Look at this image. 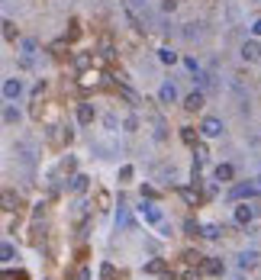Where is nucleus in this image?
I'll return each mask as SVG.
<instances>
[{"label":"nucleus","mask_w":261,"mask_h":280,"mask_svg":"<svg viewBox=\"0 0 261 280\" xmlns=\"http://www.w3.org/2000/svg\"><path fill=\"white\" fill-rule=\"evenodd\" d=\"M181 277H184V280H200V274H197V271H191V267H187V271H184Z\"/></svg>","instance_id":"obj_29"},{"label":"nucleus","mask_w":261,"mask_h":280,"mask_svg":"<svg viewBox=\"0 0 261 280\" xmlns=\"http://www.w3.org/2000/svg\"><path fill=\"white\" fill-rule=\"evenodd\" d=\"M158 100H161V103H174V100H177V87H174V81H164L161 87H158Z\"/></svg>","instance_id":"obj_7"},{"label":"nucleus","mask_w":261,"mask_h":280,"mask_svg":"<svg viewBox=\"0 0 261 280\" xmlns=\"http://www.w3.org/2000/svg\"><path fill=\"white\" fill-rule=\"evenodd\" d=\"M139 216L145 219V222H152V226H161V210H158V206H152V203H142L139 206Z\"/></svg>","instance_id":"obj_5"},{"label":"nucleus","mask_w":261,"mask_h":280,"mask_svg":"<svg viewBox=\"0 0 261 280\" xmlns=\"http://www.w3.org/2000/svg\"><path fill=\"white\" fill-rule=\"evenodd\" d=\"M120 180H133V167H129V164H126L123 171H120Z\"/></svg>","instance_id":"obj_28"},{"label":"nucleus","mask_w":261,"mask_h":280,"mask_svg":"<svg viewBox=\"0 0 261 280\" xmlns=\"http://www.w3.org/2000/svg\"><path fill=\"white\" fill-rule=\"evenodd\" d=\"M255 216H258L255 206H248V203H239V206H235V222H239V226H252Z\"/></svg>","instance_id":"obj_2"},{"label":"nucleus","mask_w":261,"mask_h":280,"mask_svg":"<svg viewBox=\"0 0 261 280\" xmlns=\"http://www.w3.org/2000/svg\"><path fill=\"white\" fill-rule=\"evenodd\" d=\"M78 123L81 126H90L94 123V106L90 103H78Z\"/></svg>","instance_id":"obj_8"},{"label":"nucleus","mask_w":261,"mask_h":280,"mask_svg":"<svg viewBox=\"0 0 261 280\" xmlns=\"http://www.w3.org/2000/svg\"><path fill=\"white\" fill-rule=\"evenodd\" d=\"M181 197H184V203H187V206H197V200H200L194 187H184V190H181Z\"/></svg>","instance_id":"obj_14"},{"label":"nucleus","mask_w":261,"mask_h":280,"mask_svg":"<svg viewBox=\"0 0 261 280\" xmlns=\"http://www.w3.org/2000/svg\"><path fill=\"white\" fill-rule=\"evenodd\" d=\"M4 210H16V197H13V190H4Z\"/></svg>","instance_id":"obj_18"},{"label":"nucleus","mask_w":261,"mask_h":280,"mask_svg":"<svg viewBox=\"0 0 261 280\" xmlns=\"http://www.w3.org/2000/svg\"><path fill=\"white\" fill-rule=\"evenodd\" d=\"M258 193H261L258 184H235V187L229 190V200H255Z\"/></svg>","instance_id":"obj_1"},{"label":"nucleus","mask_w":261,"mask_h":280,"mask_svg":"<svg viewBox=\"0 0 261 280\" xmlns=\"http://www.w3.org/2000/svg\"><path fill=\"white\" fill-rule=\"evenodd\" d=\"M252 32H255V35H261V16H258V20L252 23Z\"/></svg>","instance_id":"obj_33"},{"label":"nucleus","mask_w":261,"mask_h":280,"mask_svg":"<svg viewBox=\"0 0 261 280\" xmlns=\"http://www.w3.org/2000/svg\"><path fill=\"white\" fill-rule=\"evenodd\" d=\"M0 258H4V264H10V261L16 258V248L10 245V241H4V248H0Z\"/></svg>","instance_id":"obj_13"},{"label":"nucleus","mask_w":261,"mask_h":280,"mask_svg":"<svg viewBox=\"0 0 261 280\" xmlns=\"http://www.w3.org/2000/svg\"><path fill=\"white\" fill-rule=\"evenodd\" d=\"M136 126H139V123H136V116H129V119H126V132H136Z\"/></svg>","instance_id":"obj_31"},{"label":"nucleus","mask_w":261,"mask_h":280,"mask_svg":"<svg viewBox=\"0 0 261 280\" xmlns=\"http://www.w3.org/2000/svg\"><path fill=\"white\" fill-rule=\"evenodd\" d=\"M174 7H177V0H161V10H168V13H171Z\"/></svg>","instance_id":"obj_30"},{"label":"nucleus","mask_w":261,"mask_h":280,"mask_svg":"<svg viewBox=\"0 0 261 280\" xmlns=\"http://www.w3.org/2000/svg\"><path fill=\"white\" fill-rule=\"evenodd\" d=\"M100 274H103V280H113V277H116V274H113V267H110V264H103V267H100Z\"/></svg>","instance_id":"obj_26"},{"label":"nucleus","mask_w":261,"mask_h":280,"mask_svg":"<svg viewBox=\"0 0 261 280\" xmlns=\"http://www.w3.org/2000/svg\"><path fill=\"white\" fill-rule=\"evenodd\" d=\"M4 123H7V126L20 123V109H16V106H7V109H4Z\"/></svg>","instance_id":"obj_12"},{"label":"nucleus","mask_w":261,"mask_h":280,"mask_svg":"<svg viewBox=\"0 0 261 280\" xmlns=\"http://www.w3.org/2000/svg\"><path fill=\"white\" fill-rule=\"evenodd\" d=\"M181 139H184L187 145H194V142H197V132H194L191 126H184V129H181Z\"/></svg>","instance_id":"obj_19"},{"label":"nucleus","mask_w":261,"mask_h":280,"mask_svg":"<svg viewBox=\"0 0 261 280\" xmlns=\"http://www.w3.org/2000/svg\"><path fill=\"white\" fill-rule=\"evenodd\" d=\"M200 132H203L207 139H219L222 136V123H219L216 116H207L203 123H200Z\"/></svg>","instance_id":"obj_3"},{"label":"nucleus","mask_w":261,"mask_h":280,"mask_svg":"<svg viewBox=\"0 0 261 280\" xmlns=\"http://www.w3.org/2000/svg\"><path fill=\"white\" fill-rule=\"evenodd\" d=\"M145 271H152V274L164 271V261H158V258H155V261H148V264H145Z\"/></svg>","instance_id":"obj_23"},{"label":"nucleus","mask_w":261,"mask_h":280,"mask_svg":"<svg viewBox=\"0 0 261 280\" xmlns=\"http://www.w3.org/2000/svg\"><path fill=\"white\" fill-rule=\"evenodd\" d=\"M20 94H23V81H20V78H7V81H4V100L13 103Z\"/></svg>","instance_id":"obj_4"},{"label":"nucleus","mask_w":261,"mask_h":280,"mask_svg":"<svg viewBox=\"0 0 261 280\" xmlns=\"http://www.w3.org/2000/svg\"><path fill=\"white\" fill-rule=\"evenodd\" d=\"M4 39H13V23L4 20Z\"/></svg>","instance_id":"obj_25"},{"label":"nucleus","mask_w":261,"mask_h":280,"mask_svg":"<svg viewBox=\"0 0 261 280\" xmlns=\"http://www.w3.org/2000/svg\"><path fill=\"white\" fill-rule=\"evenodd\" d=\"M87 277H90V271H87V267H81V271H78V277H74V280H87Z\"/></svg>","instance_id":"obj_32"},{"label":"nucleus","mask_w":261,"mask_h":280,"mask_svg":"<svg viewBox=\"0 0 261 280\" xmlns=\"http://www.w3.org/2000/svg\"><path fill=\"white\" fill-rule=\"evenodd\" d=\"M116 226L129 229V213H126V206H120V213H116Z\"/></svg>","instance_id":"obj_20"},{"label":"nucleus","mask_w":261,"mask_h":280,"mask_svg":"<svg viewBox=\"0 0 261 280\" xmlns=\"http://www.w3.org/2000/svg\"><path fill=\"white\" fill-rule=\"evenodd\" d=\"M242 58H245V62H258V58H261V45L245 42V45H242Z\"/></svg>","instance_id":"obj_9"},{"label":"nucleus","mask_w":261,"mask_h":280,"mask_svg":"<svg viewBox=\"0 0 261 280\" xmlns=\"http://www.w3.org/2000/svg\"><path fill=\"white\" fill-rule=\"evenodd\" d=\"M203 235H207V238H219V235H222V229L210 222V226H203Z\"/></svg>","instance_id":"obj_21"},{"label":"nucleus","mask_w":261,"mask_h":280,"mask_svg":"<svg viewBox=\"0 0 261 280\" xmlns=\"http://www.w3.org/2000/svg\"><path fill=\"white\" fill-rule=\"evenodd\" d=\"M203 103H207L203 90H194V94H187V100H184V109H191V113H197V109H203Z\"/></svg>","instance_id":"obj_6"},{"label":"nucleus","mask_w":261,"mask_h":280,"mask_svg":"<svg viewBox=\"0 0 261 280\" xmlns=\"http://www.w3.org/2000/svg\"><path fill=\"white\" fill-rule=\"evenodd\" d=\"M232 177H235L232 164H216V180H232Z\"/></svg>","instance_id":"obj_11"},{"label":"nucleus","mask_w":261,"mask_h":280,"mask_svg":"<svg viewBox=\"0 0 261 280\" xmlns=\"http://www.w3.org/2000/svg\"><path fill=\"white\" fill-rule=\"evenodd\" d=\"M97 81H100V74H94V71H87V74L81 78V84H84V87H94Z\"/></svg>","instance_id":"obj_22"},{"label":"nucleus","mask_w":261,"mask_h":280,"mask_svg":"<svg viewBox=\"0 0 261 280\" xmlns=\"http://www.w3.org/2000/svg\"><path fill=\"white\" fill-rule=\"evenodd\" d=\"M203 271H207V274H222V261H216V258L203 261Z\"/></svg>","instance_id":"obj_15"},{"label":"nucleus","mask_w":261,"mask_h":280,"mask_svg":"<svg viewBox=\"0 0 261 280\" xmlns=\"http://www.w3.org/2000/svg\"><path fill=\"white\" fill-rule=\"evenodd\" d=\"M71 190H78V193H81V190H87V177H84V174H78L74 180H71Z\"/></svg>","instance_id":"obj_17"},{"label":"nucleus","mask_w":261,"mask_h":280,"mask_svg":"<svg viewBox=\"0 0 261 280\" xmlns=\"http://www.w3.org/2000/svg\"><path fill=\"white\" fill-rule=\"evenodd\" d=\"M184 229H187V232H191V235H197V232H203V229H200V226L194 222V219H187V222H184Z\"/></svg>","instance_id":"obj_24"},{"label":"nucleus","mask_w":261,"mask_h":280,"mask_svg":"<svg viewBox=\"0 0 261 280\" xmlns=\"http://www.w3.org/2000/svg\"><path fill=\"white\" fill-rule=\"evenodd\" d=\"M258 264V251H242L239 254V267L242 271H248V267H255Z\"/></svg>","instance_id":"obj_10"},{"label":"nucleus","mask_w":261,"mask_h":280,"mask_svg":"<svg viewBox=\"0 0 261 280\" xmlns=\"http://www.w3.org/2000/svg\"><path fill=\"white\" fill-rule=\"evenodd\" d=\"M100 55H103V58H113V45H110V42H103V48H100Z\"/></svg>","instance_id":"obj_27"},{"label":"nucleus","mask_w":261,"mask_h":280,"mask_svg":"<svg viewBox=\"0 0 261 280\" xmlns=\"http://www.w3.org/2000/svg\"><path fill=\"white\" fill-rule=\"evenodd\" d=\"M158 58H161L164 65H174L177 62V52H171V48H158Z\"/></svg>","instance_id":"obj_16"},{"label":"nucleus","mask_w":261,"mask_h":280,"mask_svg":"<svg viewBox=\"0 0 261 280\" xmlns=\"http://www.w3.org/2000/svg\"><path fill=\"white\" fill-rule=\"evenodd\" d=\"M258 187H261V171H258Z\"/></svg>","instance_id":"obj_34"}]
</instances>
